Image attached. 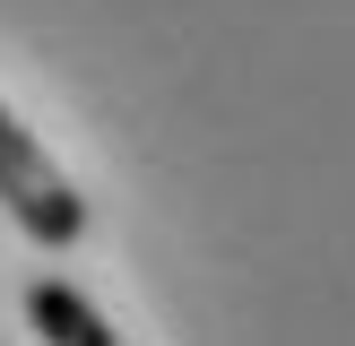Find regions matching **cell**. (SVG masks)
Instances as JSON below:
<instances>
[{
  "instance_id": "6da1fadb",
  "label": "cell",
  "mask_w": 355,
  "mask_h": 346,
  "mask_svg": "<svg viewBox=\"0 0 355 346\" xmlns=\"http://www.w3.org/2000/svg\"><path fill=\"white\" fill-rule=\"evenodd\" d=\"M0 208H9L17 234L44 242V251H69V242L87 234V199L69 190V173L52 165V147L9 113V104H0Z\"/></svg>"
},
{
  "instance_id": "7a4b0ae2",
  "label": "cell",
  "mask_w": 355,
  "mask_h": 346,
  "mask_svg": "<svg viewBox=\"0 0 355 346\" xmlns=\"http://www.w3.org/2000/svg\"><path fill=\"white\" fill-rule=\"evenodd\" d=\"M26 320H35V338H52V346H121V329H104V311L87 303V294H69L61 277L26 286Z\"/></svg>"
}]
</instances>
